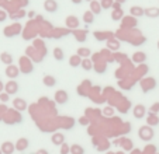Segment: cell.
I'll use <instances>...</instances> for the list:
<instances>
[{
  "instance_id": "obj_1",
  "label": "cell",
  "mask_w": 159,
  "mask_h": 154,
  "mask_svg": "<svg viewBox=\"0 0 159 154\" xmlns=\"http://www.w3.org/2000/svg\"><path fill=\"white\" fill-rule=\"evenodd\" d=\"M54 56L57 58V60H62L63 59V52L59 49V48H57V49L54 50Z\"/></svg>"
},
{
  "instance_id": "obj_2",
  "label": "cell",
  "mask_w": 159,
  "mask_h": 154,
  "mask_svg": "<svg viewBox=\"0 0 159 154\" xmlns=\"http://www.w3.org/2000/svg\"><path fill=\"white\" fill-rule=\"evenodd\" d=\"M55 100L58 101V102H61V104H63L65 102V92L63 91H59L57 94V97H55Z\"/></svg>"
},
{
  "instance_id": "obj_3",
  "label": "cell",
  "mask_w": 159,
  "mask_h": 154,
  "mask_svg": "<svg viewBox=\"0 0 159 154\" xmlns=\"http://www.w3.org/2000/svg\"><path fill=\"white\" fill-rule=\"evenodd\" d=\"M3 151H4V154H11L13 153V144L6 143V144L3 146Z\"/></svg>"
},
{
  "instance_id": "obj_4",
  "label": "cell",
  "mask_w": 159,
  "mask_h": 154,
  "mask_svg": "<svg viewBox=\"0 0 159 154\" xmlns=\"http://www.w3.org/2000/svg\"><path fill=\"white\" fill-rule=\"evenodd\" d=\"M79 63H80V58H79V56H72V58H70V66H73V67H75V66H78Z\"/></svg>"
},
{
  "instance_id": "obj_5",
  "label": "cell",
  "mask_w": 159,
  "mask_h": 154,
  "mask_svg": "<svg viewBox=\"0 0 159 154\" xmlns=\"http://www.w3.org/2000/svg\"><path fill=\"white\" fill-rule=\"evenodd\" d=\"M84 15H86V17H84V21H86V23H93V20H94L93 13H92V11H87Z\"/></svg>"
},
{
  "instance_id": "obj_6",
  "label": "cell",
  "mask_w": 159,
  "mask_h": 154,
  "mask_svg": "<svg viewBox=\"0 0 159 154\" xmlns=\"http://www.w3.org/2000/svg\"><path fill=\"white\" fill-rule=\"evenodd\" d=\"M27 144H28V143H27V140H20V143H18L17 148H18V150H20V151H23L25 147H27Z\"/></svg>"
},
{
  "instance_id": "obj_7",
  "label": "cell",
  "mask_w": 159,
  "mask_h": 154,
  "mask_svg": "<svg viewBox=\"0 0 159 154\" xmlns=\"http://www.w3.org/2000/svg\"><path fill=\"white\" fill-rule=\"evenodd\" d=\"M44 83L47 84V86L52 87V86H54V83H55V80L52 79V77H45V79H44Z\"/></svg>"
},
{
  "instance_id": "obj_8",
  "label": "cell",
  "mask_w": 159,
  "mask_h": 154,
  "mask_svg": "<svg viewBox=\"0 0 159 154\" xmlns=\"http://www.w3.org/2000/svg\"><path fill=\"white\" fill-rule=\"evenodd\" d=\"M14 104H16V107H17L18 109H25V102L24 101H16Z\"/></svg>"
},
{
  "instance_id": "obj_9",
  "label": "cell",
  "mask_w": 159,
  "mask_h": 154,
  "mask_svg": "<svg viewBox=\"0 0 159 154\" xmlns=\"http://www.w3.org/2000/svg\"><path fill=\"white\" fill-rule=\"evenodd\" d=\"M2 59H3V62L4 63H11V56H9V55H7V53H3V55H2Z\"/></svg>"
},
{
  "instance_id": "obj_10",
  "label": "cell",
  "mask_w": 159,
  "mask_h": 154,
  "mask_svg": "<svg viewBox=\"0 0 159 154\" xmlns=\"http://www.w3.org/2000/svg\"><path fill=\"white\" fill-rule=\"evenodd\" d=\"M73 153L75 154H83V148L80 147V146H73Z\"/></svg>"
},
{
  "instance_id": "obj_11",
  "label": "cell",
  "mask_w": 159,
  "mask_h": 154,
  "mask_svg": "<svg viewBox=\"0 0 159 154\" xmlns=\"http://www.w3.org/2000/svg\"><path fill=\"white\" fill-rule=\"evenodd\" d=\"M52 142H54L55 144H59V143H62V142H63V139H62V136H59V135H58V136H54Z\"/></svg>"
},
{
  "instance_id": "obj_12",
  "label": "cell",
  "mask_w": 159,
  "mask_h": 154,
  "mask_svg": "<svg viewBox=\"0 0 159 154\" xmlns=\"http://www.w3.org/2000/svg\"><path fill=\"white\" fill-rule=\"evenodd\" d=\"M92 9H93V11L96 13V14H97V13H100V7H99V4H97L96 2H93V3H92Z\"/></svg>"
},
{
  "instance_id": "obj_13",
  "label": "cell",
  "mask_w": 159,
  "mask_h": 154,
  "mask_svg": "<svg viewBox=\"0 0 159 154\" xmlns=\"http://www.w3.org/2000/svg\"><path fill=\"white\" fill-rule=\"evenodd\" d=\"M111 2H113V0H104V3H103V7H104V9H108V7L111 6Z\"/></svg>"
},
{
  "instance_id": "obj_14",
  "label": "cell",
  "mask_w": 159,
  "mask_h": 154,
  "mask_svg": "<svg viewBox=\"0 0 159 154\" xmlns=\"http://www.w3.org/2000/svg\"><path fill=\"white\" fill-rule=\"evenodd\" d=\"M68 151H69V146H68V144H63V146H62V151H61V153H62V154H66Z\"/></svg>"
},
{
  "instance_id": "obj_15",
  "label": "cell",
  "mask_w": 159,
  "mask_h": 154,
  "mask_svg": "<svg viewBox=\"0 0 159 154\" xmlns=\"http://www.w3.org/2000/svg\"><path fill=\"white\" fill-rule=\"evenodd\" d=\"M83 67L86 69V70H89V69L92 67V63H90L89 60H86V62H83Z\"/></svg>"
},
{
  "instance_id": "obj_16",
  "label": "cell",
  "mask_w": 159,
  "mask_h": 154,
  "mask_svg": "<svg viewBox=\"0 0 159 154\" xmlns=\"http://www.w3.org/2000/svg\"><path fill=\"white\" fill-rule=\"evenodd\" d=\"M131 13H132V14H135V13H137V14H142V11L139 9H132Z\"/></svg>"
},
{
  "instance_id": "obj_17",
  "label": "cell",
  "mask_w": 159,
  "mask_h": 154,
  "mask_svg": "<svg viewBox=\"0 0 159 154\" xmlns=\"http://www.w3.org/2000/svg\"><path fill=\"white\" fill-rule=\"evenodd\" d=\"M72 2H73V3H75V4H79V3H80V2H82V0H72Z\"/></svg>"
},
{
  "instance_id": "obj_18",
  "label": "cell",
  "mask_w": 159,
  "mask_h": 154,
  "mask_svg": "<svg viewBox=\"0 0 159 154\" xmlns=\"http://www.w3.org/2000/svg\"><path fill=\"white\" fill-rule=\"evenodd\" d=\"M108 154H113V153H108Z\"/></svg>"
},
{
  "instance_id": "obj_19",
  "label": "cell",
  "mask_w": 159,
  "mask_h": 154,
  "mask_svg": "<svg viewBox=\"0 0 159 154\" xmlns=\"http://www.w3.org/2000/svg\"><path fill=\"white\" fill-rule=\"evenodd\" d=\"M120 154H123V153H120Z\"/></svg>"
}]
</instances>
